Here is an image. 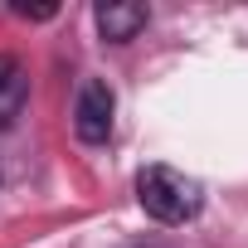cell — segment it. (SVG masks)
I'll list each match as a JSON object with an SVG mask.
<instances>
[{
    "mask_svg": "<svg viewBox=\"0 0 248 248\" xmlns=\"http://www.w3.org/2000/svg\"><path fill=\"white\" fill-rule=\"evenodd\" d=\"M137 200L156 224H190L200 214V204H204L200 180L175 170V166H146L137 175Z\"/></svg>",
    "mask_w": 248,
    "mask_h": 248,
    "instance_id": "obj_1",
    "label": "cell"
},
{
    "mask_svg": "<svg viewBox=\"0 0 248 248\" xmlns=\"http://www.w3.org/2000/svg\"><path fill=\"white\" fill-rule=\"evenodd\" d=\"M112 112H117L112 88H107L102 78H88V83L78 88V102H73V132H78V141L102 146V141L112 137Z\"/></svg>",
    "mask_w": 248,
    "mask_h": 248,
    "instance_id": "obj_2",
    "label": "cell"
},
{
    "mask_svg": "<svg viewBox=\"0 0 248 248\" xmlns=\"http://www.w3.org/2000/svg\"><path fill=\"white\" fill-rule=\"evenodd\" d=\"M93 20H97V30H102L107 44H127V39H137L146 30L151 15H146L141 0H102V5L93 10Z\"/></svg>",
    "mask_w": 248,
    "mask_h": 248,
    "instance_id": "obj_3",
    "label": "cell"
},
{
    "mask_svg": "<svg viewBox=\"0 0 248 248\" xmlns=\"http://www.w3.org/2000/svg\"><path fill=\"white\" fill-rule=\"evenodd\" d=\"M30 97V78H25V63L15 54H0V127H10V122L20 117Z\"/></svg>",
    "mask_w": 248,
    "mask_h": 248,
    "instance_id": "obj_4",
    "label": "cell"
}]
</instances>
